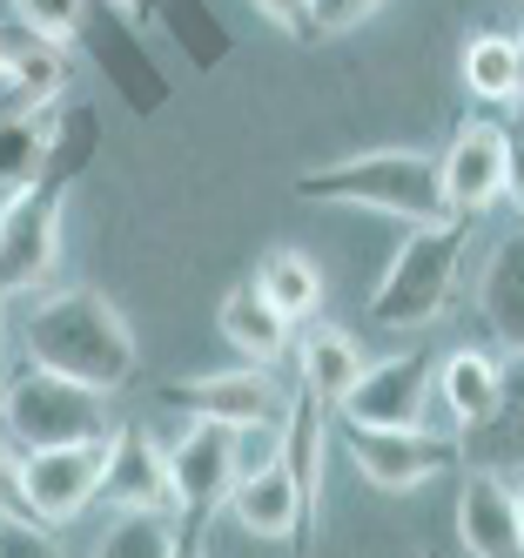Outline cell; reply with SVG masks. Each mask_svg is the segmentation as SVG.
<instances>
[{"instance_id":"37","label":"cell","mask_w":524,"mask_h":558,"mask_svg":"<svg viewBox=\"0 0 524 558\" xmlns=\"http://www.w3.org/2000/svg\"><path fill=\"white\" fill-rule=\"evenodd\" d=\"M0 390H8V377H0Z\"/></svg>"},{"instance_id":"11","label":"cell","mask_w":524,"mask_h":558,"mask_svg":"<svg viewBox=\"0 0 524 558\" xmlns=\"http://www.w3.org/2000/svg\"><path fill=\"white\" fill-rule=\"evenodd\" d=\"M101 505H108V511L182 518V511H175V477H169V445H161L148 424H114V430H108Z\"/></svg>"},{"instance_id":"9","label":"cell","mask_w":524,"mask_h":558,"mask_svg":"<svg viewBox=\"0 0 524 558\" xmlns=\"http://www.w3.org/2000/svg\"><path fill=\"white\" fill-rule=\"evenodd\" d=\"M437 189H443V209L464 216V222L498 209L504 189H511V129L504 122H464L437 162Z\"/></svg>"},{"instance_id":"26","label":"cell","mask_w":524,"mask_h":558,"mask_svg":"<svg viewBox=\"0 0 524 558\" xmlns=\"http://www.w3.org/2000/svg\"><path fill=\"white\" fill-rule=\"evenodd\" d=\"M182 518H155V511H114V525L88 558H169L175 551Z\"/></svg>"},{"instance_id":"21","label":"cell","mask_w":524,"mask_h":558,"mask_svg":"<svg viewBox=\"0 0 524 558\" xmlns=\"http://www.w3.org/2000/svg\"><path fill=\"white\" fill-rule=\"evenodd\" d=\"M363 364H370V356H363V343L350 330H337V324H303V337H296V371H303V390L322 397L330 411L356 390Z\"/></svg>"},{"instance_id":"20","label":"cell","mask_w":524,"mask_h":558,"mask_svg":"<svg viewBox=\"0 0 524 558\" xmlns=\"http://www.w3.org/2000/svg\"><path fill=\"white\" fill-rule=\"evenodd\" d=\"M458 464H471V471H511V464H524V356H511L504 364V390H498V411L484 417L477 430H464L458 437Z\"/></svg>"},{"instance_id":"19","label":"cell","mask_w":524,"mask_h":558,"mask_svg":"<svg viewBox=\"0 0 524 558\" xmlns=\"http://www.w3.org/2000/svg\"><path fill=\"white\" fill-rule=\"evenodd\" d=\"M498 390H504V356L477 350V343L451 350V356H443V364H437V404L451 411L458 437H464V430H477L484 417L498 411Z\"/></svg>"},{"instance_id":"33","label":"cell","mask_w":524,"mask_h":558,"mask_svg":"<svg viewBox=\"0 0 524 558\" xmlns=\"http://www.w3.org/2000/svg\"><path fill=\"white\" fill-rule=\"evenodd\" d=\"M169 558H209V551H202V525H188V518H182V532H175V551Z\"/></svg>"},{"instance_id":"22","label":"cell","mask_w":524,"mask_h":558,"mask_svg":"<svg viewBox=\"0 0 524 558\" xmlns=\"http://www.w3.org/2000/svg\"><path fill=\"white\" fill-rule=\"evenodd\" d=\"M256 296L282 316L290 330H303V324H316L322 316V269L303 256V250H269L263 263H256Z\"/></svg>"},{"instance_id":"13","label":"cell","mask_w":524,"mask_h":558,"mask_svg":"<svg viewBox=\"0 0 524 558\" xmlns=\"http://www.w3.org/2000/svg\"><path fill=\"white\" fill-rule=\"evenodd\" d=\"M229 511H235V525L249 532V538H263V545H303L309 538V505L296 492V477L282 471L276 458L235 477Z\"/></svg>"},{"instance_id":"29","label":"cell","mask_w":524,"mask_h":558,"mask_svg":"<svg viewBox=\"0 0 524 558\" xmlns=\"http://www.w3.org/2000/svg\"><path fill=\"white\" fill-rule=\"evenodd\" d=\"M383 8V0H309V27H316V41L322 34H350V27H363Z\"/></svg>"},{"instance_id":"27","label":"cell","mask_w":524,"mask_h":558,"mask_svg":"<svg viewBox=\"0 0 524 558\" xmlns=\"http://www.w3.org/2000/svg\"><path fill=\"white\" fill-rule=\"evenodd\" d=\"M14 27L48 41L61 54L81 48V27H88V0H14Z\"/></svg>"},{"instance_id":"34","label":"cell","mask_w":524,"mask_h":558,"mask_svg":"<svg viewBox=\"0 0 524 558\" xmlns=\"http://www.w3.org/2000/svg\"><path fill=\"white\" fill-rule=\"evenodd\" d=\"M108 14H121V21H148L155 14V0H101Z\"/></svg>"},{"instance_id":"32","label":"cell","mask_w":524,"mask_h":558,"mask_svg":"<svg viewBox=\"0 0 524 558\" xmlns=\"http://www.w3.org/2000/svg\"><path fill=\"white\" fill-rule=\"evenodd\" d=\"M504 129H511V122H504ZM504 195H511V203L524 209V122L511 129V189H504Z\"/></svg>"},{"instance_id":"35","label":"cell","mask_w":524,"mask_h":558,"mask_svg":"<svg viewBox=\"0 0 524 558\" xmlns=\"http://www.w3.org/2000/svg\"><path fill=\"white\" fill-rule=\"evenodd\" d=\"M517 108H524V14H517Z\"/></svg>"},{"instance_id":"14","label":"cell","mask_w":524,"mask_h":558,"mask_svg":"<svg viewBox=\"0 0 524 558\" xmlns=\"http://www.w3.org/2000/svg\"><path fill=\"white\" fill-rule=\"evenodd\" d=\"M458 545L471 558H524L511 477H498V471H464V485H458Z\"/></svg>"},{"instance_id":"24","label":"cell","mask_w":524,"mask_h":558,"mask_svg":"<svg viewBox=\"0 0 524 558\" xmlns=\"http://www.w3.org/2000/svg\"><path fill=\"white\" fill-rule=\"evenodd\" d=\"M95 148H101V122H95V108L88 101H54L48 114V162H40V182H74L81 169L95 162Z\"/></svg>"},{"instance_id":"16","label":"cell","mask_w":524,"mask_h":558,"mask_svg":"<svg viewBox=\"0 0 524 558\" xmlns=\"http://www.w3.org/2000/svg\"><path fill=\"white\" fill-rule=\"evenodd\" d=\"M68 74H74V61L61 48L14 27V48L0 61V114H48L54 101H68Z\"/></svg>"},{"instance_id":"8","label":"cell","mask_w":524,"mask_h":558,"mask_svg":"<svg viewBox=\"0 0 524 558\" xmlns=\"http://www.w3.org/2000/svg\"><path fill=\"white\" fill-rule=\"evenodd\" d=\"M343 445H350V464L370 477L383 498H411L430 477L458 471V437H437L430 424L424 430H350L343 424Z\"/></svg>"},{"instance_id":"38","label":"cell","mask_w":524,"mask_h":558,"mask_svg":"<svg viewBox=\"0 0 524 558\" xmlns=\"http://www.w3.org/2000/svg\"><path fill=\"white\" fill-rule=\"evenodd\" d=\"M0 303H8V296H0Z\"/></svg>"},{"instance_id":"15","label":"cell","mask_w":524,"mask_h":558,"mask_svg":"<svg viewBox=\"0 0 524 558\" xmlns=\"http://www.w3.org/2000/svg\"><path fill=\"white\" fill-rule=\"evenodd\" d=\"M330 404L322 397H309L303 384L290 390V411H282L276 424V464L296 477V492L309 505V525H316V511H322V464H330Z\"/></svg>"},{"instance_id":"2","label":"cell","mask_w":524,"mask_h":558,"mask_svg":"<svg viewBox=\"0 0 524 558\" xmlns=\"http://www.w3.org/2000/svg\"><path fill=\"white\" fill-rule=\"evenodd\" d=\"M464 256H471V222L443 216L403 235V250L383 263V283L370 290V324L377 330H430L443 310H451L458 283H464Z\"/></svg>"},{"instance_id":"4","label":"cell","mask_w":524,"mask_h":558,"mask_svg":"<svg viewBox=\"0 0 524 558\" xmlns=\"http://www.w3.org/2000/svg\"><path fill=\"white\" fill-rule=\"evenodd\" d=\"M114 397L68 384L54 371H14L8 390H0V430L14 437L21 451H61V445H101L114 430Z\"/></svg>"},{"instance_id":"23","label":"cell","mask_w":524,"mask_h":558,"mask_svg":"<svg viewBox=\"0 0 524 558\" xmlns=\"http://www.w3.org/2000/svg\"><path fill=\"white\" fill-rule=\"evenodd\" d=\"M464 95L477 108H517V34L484 27L464 41Z\"/></svg>"},{"instance_id":"10","label":"cell","mask_w":524,"mask_h":558,"mask_svg":"<svg viewBox=\"0 0 524 558\" xmlns=\"http://www.w3.org/2000/svg\"><path fill=\"white\" fill-rule=\"evenodd\" d=\"M169 477H175V511L188 525H209V518L229 505L242 458H235V430L209 424V417H188V430L169 445Z\"/></svg>"},{"instance_id":"18","label":"cell","mask_w":524,"mask_h":558,"mask_svg":"<svg viewBox=\"0 0 524 558\" xmlns=\"http://www.w3.org/2000/svg\"><path fill=\"white\" fill-rule=\"evenodd\" d=\"M477 316L511 356H524V229H511L504 243L484 256L477 276Z\"/></svg>"},{"instance_id":"36","label":"cell","mask_w":524,"mask_h":558,"mask_svg":"<svg viewBox=\"0 0 524 558\" xmlns=\"http://www.w3.org/2000/svg\"><path fill=\"white\" fill-rule=\"evenodd\" d=\"M511 498H517V532H524V477H517V485H511Z\"/></svg>"},{"instance_id":"3","label":"cell","mask_w":524,"mask_h":558,"mask_svg":"<svg viewBox=\"0 0 524 558\" xmlns=\"http://www.w3.org/2000/svg\"><path fill=\"white\" fill-rule=\"evenodd\" d=\"M303 203H343V209H370V216H397V222H443V189H437V162L417 148H370V155H350V162L330 169H309L296 175Z\"/></svg>"},{"instance_id":"30","label":"cell","mask_w":524,"mask_h":558,"mask_svg":"<svg viewBox=\"0 0 524 558\" xmlns=\"http://www.w3.org/2000/svg\"><path fill=\"white\" fill-rule=\"evenodd\" d=\"M0 518H27V498H21V445L0 430Z\"/></svg>"},{"instance_id":"5","label":"cell","mask_w":524,"mask_h":558,"mask_svg":"<svg viewBox=\"0 0 524 558\" xmlns=\"http://www.w3.org/2000/svg\"><path fill=\"white\" fill-rule=\"evenodd\" d=\"M430 404H437V356L397 350L383 364H363L356 390L337 404V424H350V430H424Z\"/></svg>"},{"instance_id":"31","label":"cell","mask_w":524,"mask_h":558,"mask_svg":"<svg viewBox=\"0 0 524 558\" xmlns=\"http://www.w3.org/2000/svg\"><path fill=\"white\" fill-rule=\"evenodd\" d=\"M249 8H256L269 27H282L290 41H316V27H309V0H249Z\"/></svg>"},{"instance_id":"17","label":"cell","mask_w":524,"mask_h":558,"mask_svg":"<svg viewBox=\"0 0 524 558\" xmlns=\"http://www.w3.org/2000/svg\"><path fill=\"white\" fill-rule=\"evenodd\" d=\"M216 330H222V343L242 356V364H256V371H282V356L296 350V330L256 296V283H235V290L222 296Z\"/></svg>"},{"instance_id":"7","label":"cell","mask_w":524,"mask_h":558,"mask_svg":"<svg viewBox=\"0 0 524 558\" xmlns=\"http://www.w3.org/2000/svg\"><path fill=\"white\" fill-rule=\"evenodd\" d=\"M61 182H34L0 209V296H40L61 269Z\"/></svg>"},{"instance_id":"6","label":"cell","mask_w":524,"mask_h":558,"mask_svg":"<svg viewBox=\"0 0 524 558\" xmlns=\"http://www.w3.org/2000/svg\"><path fill=\"white\" fill-rule=\"evenodd\" d=\"M101 471H108V437L101 445H61V451H21V498L27 518L48 532L81 525L101 505Z\"/></svg>"},{"instance_id":"12","label":"cell","mask_w":524,"mask_h":558,"mask_svg":"<svg viewBox=\"0 0 524 558\" xmlns=\"http://www.w3.org/2000/svg\"><path fill=\"white\" fill-rule=\"evenodd\" d=\"M169 397H175L188 417H209V424H229V430H276L282 411H290V390L276 384V371H256V364L209 371V377H182Z\"/></svg>"},{"instance_id":"1","label":"cell","mask_w":524,"mask_h":558,"mask_svg":"<svg viewBox=\"0 0 524 558\" xmlns=\"http://www.w3.org/2000/svg\"><path fill=\"white\" fill-rule=\"evenodd\" d=\"M21 356L34 371H54L88 390H121L142 364L135 324L101 290H40L21 316Z\"/></svg>"},{"instance_id":"28","label":"cell","mask_w":524,"mask_h":558,"mask_svg":"<svg viewBox=\"0 0 524 558\" xmlns=\"http://www.w3.org/2000/svg\"><path fill=\"white\" fill-rule=\"evenodd\" d=\"M0 558H68L61 532L34 525V518H0Z\"/></svg>"},{"instance_id":"25","label":"cell","mask_w":524,"mask_h":558,"mask_svg":"<svg viewBox=\"0 0 524 558\" xmlns=\"http://www.w3.org/2000/svg\"><path fill=\"white\" fill-rule=\"evenodd\" d=\"M48 114H0V209L21 203L40 182V162H48Z\"/></svg>"},{"instance_id":"39","label":"cell","mask_w":524,"mask_h":558,"mask_svg":"<svg viewBox=\"0 0 524 558\" xmlns=\"http://www.w3.org/2000/svg\"><path fill=\"white\" fill-rule=\"evenodd\" d=\"M424 558H430V551H424Z\"/></svg>"}]
</instances>
